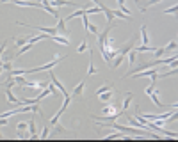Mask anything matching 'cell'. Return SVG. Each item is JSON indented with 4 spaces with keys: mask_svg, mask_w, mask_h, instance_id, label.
I'll return each mask as SVG.
<instances>
[{
    "mask_svg": "<svg viewBox=\"0 0 178 142\" xmlns=\"http://www.w3.org/2000/svg\"><path fill=\"white\" fill-rule=\"evenodd\" d=\"M66 57H57L55 55V59L54 60H50L48 64H45V66H39V68H34V69H29V75H32V73H39V71H46V69H54L61 60H64Z\"/></svg>",
    "mask_w": 178,
    "mask_h": 142,
    "instance_id": "6da1fadb",
    "label": "cell"
},
{
    "mask_svg": "<svg viewBox=\"0 0 178 142\" xmlns=\"http://www.w3.org/2000/svg\"><path fill=\"white\" fill-rule=\"evenodd\" d=\"M50 80H52V84H54V85H57L59 93H61L62 96H64V98H66V96H70V93H68L66 89H64V85H62V84L59 82V80H57V77L54 75V71H50Z\"/></svg>",
    "mask_w": 178,
    "mask_h": 142,
    "instance_id": "7a4b0ae2",
    "label": "cell"
},
{
    "mask_svg": "<svg viewBox=\"0 0 178 142\" xmlns=\"http://www.w3.org/2000/svg\"><path fill=\"white\" fill-rule=\"evenodd\" d=\"M13 4L22 7H43V4H39V2H27V0H13Z\"/></svg>",
    "mask_w": 178,
    "mask_h": 142,
    "instance_id": "3957f363",
    "label": "cell"
},
{
    "mask_svg": "<svg viewBox=\"0 0 178 142\" xmlns=\"http://www.w3.org/2000/svg\"><path fill=\"white\" fill-rule=\"evenodd\" d=\"M29 135H30V139H39V133H38V128H36V121L30 119V123H29Z\"/></svg>",
    "mask_w": 178,
    "mask_h": 142,
    "instance_id": "277c9868",
    "label": "cell"
},
{
    "mask_svg": "<svg viewBox=\"0 0 178 142\" xmlns=\"http://www.w3.org/2000/svg\"><path fill=\"white\" fill-rule=\"evenodd\" d=\"M48 41H57V43H61V44H64V46H70V41H68V38L66 36H50V39Z\"/></svg>",
    "mask_w": 178,
    "mask_h": 142,
    "instance_id": "5b68a950",
    "label": "cell"
},
{
    "mask_svg": "<svg viewBox=\"0 0 178 142\" xmlns=\"http://www.w3.org/2000/svg\"><path fill=\"white\" fill-rule=\"evenodd\" d=\"M57 32L59 34H62V36H66V20H62V18H59V20H57Z\"/></svg>",
    "mask_w": 178,
    "mask_h": 142,
    "instance_id": "8992f818",
    "label": "cell"
},
{
    "mask_svg": "<svg viewBox=\"0 0 178 142\" xmlns=\"http://www.w3.org/2000/svg\"><path fill=\"white\" fill-rule=\"evenodd\" d=\"M84 87H86V80H82V82L78 84L77 87L73 89V98H80V96H82V91H84Z\"/></svg>",
    "mask_w": 178,
    "mask_h": 142,
    "instance_id": "52a82bcc",
    "label": "cell"
},
{
    "mask_svg": "<svg viewBox=\"0 0 178 142\" xmlns=\"http://www.w3.org/2000/svg\"><path fill=\"white\" fill-rule=\"evenodd\" d=\"M150 98H151V101H153L157 107H160V109H166V107H167V105H164L160 99H159V91H153V93L150 94Z\"/></svg>",
    "mask_w": 178,
    "mask_h": 142,
    "instance_id": "ba28073f",
    "label": "cell"
},
{
    "mask_svg": "<svg viewBox=\"0 0 178 142\" xmlns=\"http://www.w3.org/2000/svg\"><path fill=\"white\" fill-rule=\"evenodd\" d=\"M32 46H34V43H25L23 46H20V50H18V53L14 55V59H16V57H20V55H23L25 52H29V50L32 48Z\"/></svg>",
    "mask_w": 178,
    "mask_h": 142,
    "instance_id": "9c48e42d",
    "label": "cell"
},
{
    "mask_svg": "<svg viewBox=\"0 0 178 142\" xmlns=\"http://www.w3.org/2000/svg\"><path fill=\"white\" fill-rule=\"evenodd\" d=\"M6 96H7V101H9V103H13V105H18V99L14 98V94H13L11 87H6Z\"/></svg>",
    "mask_w": 178,
    "mask_h": 142,
    "instance_id": "30bf717a",
    "label": "cell"
},
{
    "mask_svg": "<svg viewBox=\"0 0 178 142\" xmlns=\"http://www.w3.org/2000/svg\"><path fill=\"white\" fill-rule=\"evenodd\" d=\"M135 52H137V53H143V52H155V46H150V44H141V46L135 48Z\"/></svg>",
    "mask_w": 178,
    "mask_h": 142,
    "instance_id": "8fae6325",
    "label": "cell"
},
{
    "mask_svg": "<svg viewBox=\"0 0 178 142\" xmlns=\"http://www.w3.org/2000/svg\"><path fill=\"white\" fill-rule=\"evenodd\" d=\"M29 39H30L29 36H20V38H14V44L20 48V46H23L25 43H29Z\"/></svg>",
    "mask_w": 178,
    "mask_h": 142,
    "instance_id": "7c38bea8",
    "label": "cell"
},
{
    "mask_svg": "<svg viewBox=\"0 0 178 142\" xmlns=\"http://www.w3.org/2000/svg\"><path fill=\"white\" fill-rule=\"evenodd\" d=\"M141 39H143V44L150 43V38H148V32H146V25L144 23H143V27H141Z\"/></svg>",
    "mask_w": 178,
    "mask_h": 142,
    "instance_id": "4fadbf2b",
    "label": "cell"
},
{
    "mask_svg": "<svg viewBox=\"0 0 178 142\" xmlns=\"http://www.w3.org/2000/svg\"><path fill=\"white\" fill-rule=\"evenodd\" d=\"M27 126H29V123H25V121L18 123V124H16V131H18V135H23V133H25V130H27Z\"/></svg>",
    "mask_w": 178,
    "mask_h": 142,
    "instance_id": "5bb4252c",
    "label": "cell"
},
{
    "mask_svg": "<svg viewBox=\"0 0 178 142\" xmlns=\"http://www.w3.org/2000/svg\"><path fill=\"white\" fill-rule=\"evenodd\" d=\"M132 98H134V94H132V93H127V94H125V101H123V109H121L123 112H125V110L128 109V105H130Z\"/></svg>",
    "mask_w": 178,
    "mask_h": 142,
    "instance_id": "9a60e30c",
    "label": "cell"
},
{
    "mask_svg": "<svg viewBox=\"0 0 178 142\" xmlns=\"http://www.w3.org/2000/svg\"><path fill=\"white\" fill-rule=\"evenodd\" d=\"M86 30H87V32H91V34H95V36H98V34H100V28L96 27V25H93V23H87V25H86Z\"/></svg>",
    "mask_w": 178,
    "mask_h": 142,
    "instance_id": "2e32d148",
    "label": "cell"
},
{
    "mask_svg": "<svg viewBox=\"0 0 178 142\" xmlns=\"http://www.w3.org/2000/svg\"><path fill=\"white\" fill-rule=\"evenodd\" d=\"M159 2H162V0H148V2H146L144 6H139V9H141V11H143V13H144L146 9L150 7V6H155V4H159Z\"/></svg>",
    "mask_w": 178,
    "mask_h": 142,
    "instance_id": "e0dca14e",
    "label": "cell"
},
{
    "mask_svg": "<svg viewBox=\"0 0 178 142\" xmlns=\"http://www.w3.org/2000/svg\"><path fill=\"white\" fill-rule=\"evenodd\" d=\"M112 94H114V93H112V89H111V91H105V93L98 94V96H100V99H102V101H109V99L112 98Z\"/></svg>",
    "mask_w": 178,
    "mask_h": 142,
    "instance_id": "ac0fdd59",
    "label": "cell"
},
{
    "mask_svg": "<svg viewBox=\"0 0 178 142\" xmlns=\"http://www.w3.org/2000/svg\"><path fill=\"white\" fill-rule=\"evenodd\" d=\"M105 18H107V23H112V20H114V11H112V9H109V7H107L105 11Z\"/></svg>",
    "mask_w": 178,
    "mask_h": 142,
    "instance_id": "d6986e66",
    "label": "cell"
},
{
    "mask_svg": "<svg viewBox=\"0 0 178 142\" xmlns=\"http://www.w3.org/2000/svg\"><path fill=\"white\" fill-rule=\"evenodd\" d=\"M127 121H128V124H130V126H135V128H144V126L141 124L139 121L135 119V117H128Z\"/></svg>",
    "mask_w": 178,
    "mask_h": 142,
    "instance_id": "ffe728a7",
    "label": "cell"
},
{
    "mask_svg": "<svg viewBox=\"0 0 178 142\" xmlns=\"http://www.w3.org/2000/svg\"><path fill=\"white\" fill-rule=\"evenodd\" d=\"M118 110H116V107L114 105H109V107H105V109L102 110V114H116Z\"/></svg>",
    "mask_w": 178,
    "mask_h": 142,
    "instance_id": "44dd1931",
    "label": "cell"
},
{
    "mask_svg": "<svg viewBox=\"0 0 178 142\" xmlns=\"http://www.w3.org/2000/svg\"><path fill=\"white\" fill-rule=\"evenodd\" d=\"M87 75L91 77V75H96V68L95 64H93V59L89 60V66H87Z\"/></svg>",
    "mask_w": 178,
    "mask_h": 142,
    "instance_id": "7402d4cb",
    "label": "cell"
},
{
    "mask_svg": "<svg viewBox=\"0 0 178 142\" xmlns=\"http://www.w3.org/2000/svg\"><path fill=\"white\" fill-rule=\"evenodd\" d=\"M135 55H137L135 50H130V52H128V62H130V66H134V62H135Z\"/></svg>",
    "mask_w": 178,
    "mask_h": 142,
    "instance_id": "603a6c76",
    "label": "cell"
},
{
    "mask_svg": "<svg viewBox=\"0 0 178 142\" xmlns=\"http://www.w3.org/2000/svg\"><path fill=\"white\" fill-rule=\"evenodd\" d=\"M111 89H112V85L105 84V85H102V87H98V89H96V96H98V94H102V93H105V91H111Z\"/></svg>",
    "mask_w": 178,
    "mask_h": 142,
    "instance_id": "cb8c5ba5",
    "label": "cell"
},
{
    "mask_svg": "<svg viewBox=\"0 0 178 142\" xmlns=\"http://www.w3.org/2000/svg\"><path fill=\"white\" fill-rule=\"evenodd\" d=\"M164 50H166V52H175V50H176V41H171V43H167L166 46H164Z\"/></svg>",
    "mask_w": 178,
    "mask_h": 142,
    "instance_id": "d4e9b609",
    "label": "cell"
},
{
    "mask_svg": "<svg viewBox=\"0 0 178 142\" xmlns=\"http://www.w3.org/2000/svg\"><path fill=\"white\" fill-rule=\"evenodd\" d=\"M114 11V9H112ZM114 18H121V20H132L130 16H127V14H123L121 11H114Z\"/></svg>",
    "mask_w": 178,
    "mask_h": 142,
    "instance_id": "484cf974",
    "label": "cell"
},
{
    "mask_svg": "<svg viewBox=\"0 0 178 142\" xmlns=\"http://www.w3.org/2000/svg\"><path fill=\"white\" fill-rule=\"evenodd\" d=\"M2 69H4V71H9V73H11V71H13V64H11V60H6V62L2 64Z\"/></svg>",
    "mask_w": 178,
    "mask_h": 142,
    "instance_id": "4316f807",
    "label": "cell"
},
{
    "mask_svg": "<svg viewBox=\"0 0 178 142\" xmlns=\"http://www.w3.org/2000/svg\"><path fill=\"white\" fill-rule=\"evenodd\" d=\"M86 50H87V41H82V43H80V46L77 48V52H80V53H82V52H86Z\"/></svg>",
    "mask_w": 178,
    "mask_h": 142,
    "instance_id": "83f0119b",
    "label": "cell"
},
{
    "mask_svg": "<svg viewBox=\"0 0 178 142\" xmlns=\"http://www.w3.org/2000/svg\"><path fill=\"white\" fill-rule=\"evenodd\" d=\"M164 53H166V50H164V48H155V57H157V59H160Z\"/></svg>",
    "mask_w": 178,
    "mask_h": 142,
    "instance_id": "f1b7e54d",
    "label": "cell"
},
{
    "mask_svg": "<svg viewBox=\"0 0 178 142\" xmlns=\"http://www.w3.org/2000/svg\"><path fill=\"white\" fill-rule=\"evenodd\" d=\"M164 14H171V13H176V6H173V7H169V9H166V11H162Z\"/></svg>",
    "mask_w": 178,
    "mask_h": 142,
    "instance_id": "f546056e",
    "label": "cell"
},
{
    "mask_svg": "<svg viewBox=\"0 0 178 142\" xmlns=\"http://www.w3.org/2000/svg\"><path fill=\"white\" fill-rule=\"evenodd\" d=\"M46 137H48V128H45L43 126V133L39 135V139H46Z\"/></svg>",
    "mask_w": 178,
    "mask_h": 142,
    "instance_id": "4dcf8cb0",
    "label": "cell"
},
{
    "mask_svg": "<svg viewBox=\"0 0 178 142\" xmlns=\"http://www.w3.org/2000/svg\"><path fill=\"white\" fill-rule=\"evenodd\" d=\"M91 2H95V4H96V6H98V7H102V6H103V4H102L100 0H91Z\"/></svg>",
    "mask_w": 178,
    "mask_h": 142,
    "instance_id": "1f68e13d",
    "label": "cell"
},
{
    "mask_svg": "<svg viewBox=\"0 0 178 142\" xmlns=\"http://www.w3.org/2000/svg\"><path fill=\"white\" fill-rule=\"evenodd\" d=\"M39 4H43V6H46V4H48V0H39Z\"/></svg>",
    "mask_w": 178,
    "mask_h": 142,
    "instance_id": "d6a6232c",
    "label": "cell"
},
{
    "mask_svg": "<svg viewBox=\"0 0 178 142\" xmlns=\"http://www.w3.org/2000/svg\"><path fill=\"white\" fill-rule=\"evenodd\" d=\"M6 2H11V0H0V4H6Z\"/></svg>",
    "mask_w": 178,
    "mask_h": 142,
    "instance_id": "836d02e7",
    "label": "cell"
}]
</instances>
